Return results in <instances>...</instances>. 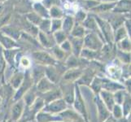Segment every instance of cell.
Wrapping results in <instances>:
<instances>
[{"label": "cell", "instance_id": "cell-1", "mask_svg": "<svg viewBox=\"0 0 131 122\" xmlns=\"http://www.w3.org/2000/svg\"><path fill=\"white\" fill-rule=\"evenodd\" d=\"M85 45L91 48L92 50H96L99 48V41L96 36H94V34H89L86 38L85 39Z\"/></svg>", "mask_w": 131, "mask_h": 122}, {"label": "cell", "instance_id": "cell-2", "mask_svg": "<svg viewBox=\"0 0 131 122\" xmlns=\"http://www.w3.org/2000/svg\"><path fill=\"white\" fill-rule=\"evenodd\" d=\"M34 57L37 60L42 61L43 63H47V64H53L54 60L51 58V56H50L47 53H42V52H37L34 54Z\"/></svg>", "mask_w": 131, "mask_h": 122}, {"label": "cell", "instance_id": "cell-3", "mask_svg": "<svg viewBox=\"0 0 131 122\" xmlns=\"http://www.w3.org/2000/svg\"><path fill=\"white\" fill-rule=\"evenodd\" d=\"M99 22V25H100L101 29H103V32L104 33V35L106 36L107 38H110V37L112 38L111 36V28H110V25H108L107 23H106V22L104 21H102L100 20L99 19H96Z\"/></svg>", "mask_w": 131, "mask_h": 122}, {"label": "cell", "instance_id": "cell-4", "mask_svg": "<svg viewBox=\"0 0 131 122\" xmlns=\"http://www.w3.org/2000/svg\"><path fill=\"white\" fill-rule=\"evenodd\" d=\"M73 25V20L71 17H67L64 21V24H63V29L65 31V32H70V30L72 29Z\"/></svg>", "mask_w": 131, "mask_h": 122}, {"label": "cell", "instance_id": "cell-5", "mask_svg": "<svg viewBox=\"0 0 131 122\" xmlns=\"http://www.w3.org/2000/svg\"><path fill=\"white\" fill-rule=\"evenodd\" d=\"M120 73L121 71L118 68H116L115 66H112L110 67L109 69H108V73H109V76H111L112 78H118L120 77Z\"/></svg>", "mask_w": 131, "mask_h": 122}, {"label": "cell", "instance_id": "cell-6", "mask_svg": "<svg viewBox=\"0 0 131 122\" xmlns=\"http://www.w3.org/2000/svg\"><path fill=\"white\" fill-rule=\"evenodd\" d=\"M34 9H35V11L37 12L39 15H41L42 16H45L46 18L48 17V14H47V12L46 11V9H45V7L42 5H41V4H39V3L35 4V5H34Z\"/></svg>", "mask_w": 131, "mask_h": 122}, {"label": "cell", "instance_id": "cell-7", "mask_svg": "<svg viewBox=\"0 0 131 122\" xmlns=\"http://www.w3.org/2000/svg\"><path fill=\"white\" fill-rule=\"evenodd\" d=\"M51 16L54 18H60L62 16V12L56 7H52L51 8Z\"/></svg>", "mask_w": 131, "mask_h": 122}, {"label": "cell", "instance_id": "cell-8", "mask_svg": "<svg viewBox=\"0 0 131 122\" xmlns=\"http://www.w3.org/2000/svg\"><path fill=\"white\" fill-rule=\"evenodd\" d=\"M2 38V43L7 48H10L14 46V42L8 37H1Z\"/></svg>", "mask_w": 131, "mask_h": 122}, {"label": "cell", "instance_id": "cell-9", "mask_svg": "<svg viewBox=\"0 0 131 122\" xmlns=\"http://www.w3.org/2000/svg\"><path fill=\"white\" fill-rule=\"evenodd\" d=\"M51 22L48 20H45L43 21H42L41 23H40V27L42 28V29L44 31V32H48L49 29H51Z\"/></svg>", "mask_w": 131, "mask_h": 122}, {"label": "cell", "instance_id": "cell-10", "mask_svg": "<svg viewBox=\"0 0 131 122\" xmlns=\"http://www.w3.org/2000/svg\"><path fill=\"white\" fill-rule=\"evenodd\" d=\"M56 41L57 42H64L65 40V34L64 32H61V31H57L56 33Z\"/></svg>", "mask_w": 131, "mask_h": 122}, {"label": "cell", "instance_id": "cell-11", "mask_svg": "<svg viewBox=\"0 0 131 122\" xmlns=\"http://www.w3.org/2000/svg\"><path fill=\"white\" fill-rule=\"evenodd\" d=\"M112 7H113L112 4H102V5H100L98 8H94V10H95V11L99 10L100 12H106Z\"/></svg>", "mask_w": 131, "mask_h": 122}, {"label": "cell", "instance_id": "cell-12", "mask_svg": "<svg viewBox=\"0 0 131 122\" xmlns=\"http://www.w3.org/2000/svg\"><path fill=\"white\" fill-rule=\"evenodd\" d=\"M60 26H61V21L60 20L56 19L52 21V25H51V29H52L54 31H56L58 29H60Z\"/></svg>", "mask_w": 131, "mask_h": 122}, {"label": "cell", "instance_id": "cell-13", "mask_svg": "<svg viewBox=\"0 0 131 122\" xmlns=\"http://www.w3.org/2000/svg\"><path fill=\"white\" fill-rule=\"evenodd\" d=\"M28 19L31 20L33 24H40V18L37 16H35L34 14H29L28 16Z\"/></svg>", "mask_w": 131, "mask_h": 122}, {"label": "cell", "instance_id": "cell-14", "mask_svg": "<svg viewBox=\"0 0 131 122\" xmlns=\"http://www.w3.org/2000/svg\"><path fill=\"white\" fill-rule=\"evenodd\" d=\"M21 112V106L20 104H17L14 107V109H13V116H14L16 118L18 117V116L20 115Z\"/></svg>", "mask_w": 131, "mask_h": 122}, {"label": "cell", "instance_id": "cell-15", "mask_svg": "<svg viewBox=\"0 0 131 122\" xmlns=\"http://www.w3.org/2000/svg\"><path fill=\"white\" fill-rule=\"evenodd\" d=\"M20 64L25 68H27L30 65V61L27 57H23L20 60Z\"/></svg>", "mask_w": 131, "mask_h": 122}, {"label": "cell", "instance_id": "cell-16", "mask_svg": "<svg viewBox=\"0 0 131 122\" xmlns=\"http://www.w3.org/2000/svg\"><path fill=\"white\" fill-rule=\"evenodd\" d=\"M125 31L123 28H121L118 31H117L116 33V38H117V40L118 39H121V38H124L123 37H125Z\"/></svg>", "mask_w": 131, "mask_h": 122}, {"label": "cell", "instance_id": "cell-17", "mask_svg": "<svg viewBox=\"0 0 131 122\" xmlns=\"http://www.w3.org/2000/svg\"><path fill=\"white\" fill-rule=\"evenodd\" d=\"M83 29H81V28H79V27H78V29H76L74 31H73V34L74 35V36H76V37H82V34H83Z\"/></svg>", "mask_w": 131, "mask_h": 122}, {"label": "cell", "instance_id": "cell-18", "mask_svg": "<svg viewBox=\"0 0 131 122\" xmlns=\"http://www.w3.org/2000/svg\"><path fill=\"white\" fill-rule=\"evenodd\" d=\"M85 25H86V26H88L89 28H91V29H93L94 27H95V26H96L95 23H94V20H93L92 19H91V20L89 19L88 20L85 21Z\"/></svg>", "mask_w": 131, "mask_h": 122}, {"label": "cell", "instance_id": "cell-19", "mask_svg": "<svg viewBox=\"0 0 131 122\" xmlns=\"http://www.w3.org/2000/svg\"><path fill=\"white\" fill-rule=\"evenodd\" d=\"M55 53L57 56V58L59 59H61L63 56H64V54H63V51L60 49H55Z\"/></svg>", "mask_w": 131, "mask_h": 122}, {"label": "cell", "instance_id": "cell-20", "mask_svg": "<svg viewBox=\"0 0 131 122\" xmlns=\"http://www.w3.org/2000/svg\"><path fill=\"white\" fill-rule=\"evenodd\" d=\"M85 17V15L84 14V12H80L78 13V15H77V19H78V20H84Z\"/></svg>", "mask_w": 131, "mask_h": 122}, {"label": "cell", "instance_id": "cell-21", "mask_svg": "<svg viewBox=\"0 0 131 122\" xmlns=\"http://www.w3.org/2000/svg\"><path fill=\"white\" fill-rule=\"evenodd\" d=\"M53 3H54V0H44V6L45 5L47 7L52 6Z\"/></svg>", "mask_w": 131, "mask_h": 122}, {"label": "cell", "instance_id": "cell-22", "mask_svg": "<svg viewBox=\"0 0 131 122\" xmlns=\"http://www.w3.org/2000/svg\"><path fill=\"white\" fill-rule=\"evenodd\" d=\"M104 1H114V0H104Z\"/></svg>", "mask_w": 131, "mask_h": 122}, {"label": "cell", "instance_id": "cell-23", "mask_svg": "<svg viewBox=\"0 0 131 122\" xmlns=\"http://www.w3.org/2000/svg\"><path fill=\"white\" fill-rule=\"evenodd\" d=\"M0 1H3V0H0Z\"/></svg>", "mask_w": 131, "mask_h": 122}]
</instances>
